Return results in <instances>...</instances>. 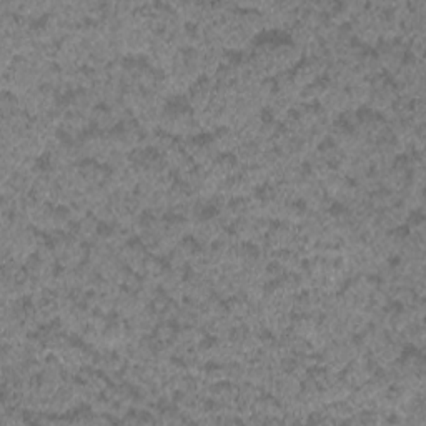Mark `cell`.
Segmentation results:
<instances>
[{"mask_svg": "<svg viewBox=\"0 0 426 426\" xmlns=\"http://www.w3.org/2000/svg\"><path fill=\"white\" fill-rule=\"evenodd\" d=\"M145 306H148V305H145V303L140 300L137 293L127 292V290L122 288L120 295L117 297V300H115V315L119 316V318L127 321V320L132 318V316L140 314Z\"/></svg>", "mask_w": 426, "mask_h": 426, "instance_id": "6da1fadb", "label": "cell"}, {"mask_svg": "<svg viewBox=\"0 0 426 426\" xmlns=\"http://www.w3.org/2000/svg\"><path fill=\"white\" fill-rule=\"evenodd\" d=\"M176 330H179V326H176L174 321H160V323L157 325L155 332H153V337L160 343H163V345H169V343L175 340Z\"/></svg>", "mask_w": 426, "mask_h": 426, "instance_id": "3957f363", "label": "cell"}, {"mask_svg": "<svg viewBox=\"0 0 426 426\" xmlns=\"http://www.w3.org/2000/svg\"><path fill=\"white\" fill-rule=\"evenodd\" d=\"M213 145L217 147V150L220 152V155H233L237 152V148L242 143L238 132H235L233 129H219L215 134L210 135Z\"/></svg>", "mask_w": 426, "mask_h": 426, "instance_id": "7a4b0ae2", "label": "cell"}]
</instances>
